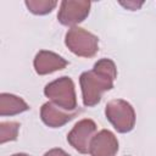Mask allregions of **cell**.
Wrapping results in <instances>:
<instances>
[{"instance_id": "11", "label": "cell", "mask_w": 156, "mask_h": 156, "mask_svg": "<svg viewBox=\"0 0 156 156\" xmlns=\"http://www.w3.org/2000/svg\"><path fill=\"white\" fill-rule=\"evenodd\" d=\"M27 7L29 9L30 12L35 15H45L49 13L54 10V7L57 5L56 1H46V0H39V1H33V0H27L26 1Z\"/></svg>"}, {"instance_id": "14", "label": "cell", "mask_w": 156, "mask_h": 156, "mask_svg": "<svg viewBox=\"0 0 156 156\" xmlns=\"http://www.w3.org/2000/svg\"><path fill=\"white\" fill-rule=\"evenodd\" d=\"M12 156H28L26 154H16V155H12Z\"/></svg>"}, {"instance_id": "12", "label": "cell", "mask_w": 156, "mask_h": 156, "mask_svg": "<svg viewBox=\"0 0 156 156\" xmlns=\"http://www.w3.org/2000/svg\"><path fill=\"white\" fill-rule=\"evenodd\" d=\"M20 124L17 122H2L0 124V143L4 144L7 140H16Z\"/></svg>"}, {"instance_id": "9", "label": "cell", "mask_w": 156, "mask_h": 156, "mask_svg": "<svg viewBox=\"0 0 156 156\" xmlns=\"http://www.w3.org/2000/svg\"><path fill=\"white\" fill-rule=\"evenodd\" d=\"M68 65V62L61 56L51 52L41 50L37 54L34 58V67L38 74H48L52 73L57 69H62Z\"/></svg>"}, {"instance_id": "4", "label": "cell", "mask_w": 156, "mask_h": 156, "mask_svg": "<svg viewBox=\"0 0 156 156\" xmlns=\"http://www.w3.org/2000/svg\"><path fill=\"white\" fill-rule=\"evenodd\" d=\"M65 41L73 54L82 57H93L99 50L98 37L79 27H72L67 32Z\"/></svg>"}, {"instance_id": "6", "label": "cell", "mask_w": 156, "mask_h": 156, "mask_svg": "<svg viewBox=\"0 0 156 156\" xmlns=\"http://www.w3.org/2000/svg\"><path fill=\"white\" fill-rule=\"evenodd\" d=\"M90 1H62L57 13L58 22L63 26H73L85 20L89 15Z\"/></svg>"}, {"instance_id": "2", "label": "cell", "mask_w": 156, "mask_h": 156, "mask_svg": "<svg viewBox=\"0 0 156 156\" xmlns=\"http://www.w3.org/2000/svg\"><path fill=\"white\" fill-rule=\"evenodd\" d=\"M44 94L51 99L52 104L61 107L62 110L76 111L77 108L74 84L68 77H61L49 83L44 89Z\"/></svg>"}, {"instance_id": "8", "label": "cell", "mask_w": 156, "mask_h": 156, "mask_svg": "<svg viewBox=\"0 0 156 156\" xmlns=\"http://www.w3.org/2000/svg\"><path fill=\"white\" fill-rule=\"evenodd\" d=\"M80 111L79 110H76L73 112H63L61 110V107L56 106L55 104L52 102H46L41 107V111H40V116H41V119L43 122L51 127V128H57V127H61L63 126L65 123H67L68 121H71L72 118H74Z\"/></svg>"}, {"instance_id": "3", "label": "cell", "mask_w": 156, "mask_h": 156, "mask_svg": "<svg viewBox=\"0 0 156 156\" xmlns=\"http://www.w3.org/2000/svg\"><path fill=\"white\" fill-rule=\"evenodd\" d=\"M106 118L119 133L130 132L135 124V113L132 105L124 100H112L106 105Z\"/></svg>"}, {"instance_id": "10", "label": "cell", "mask_w": 156, "mask_h": 156, "mask_svg": "<svg viewBox=\"0 0 156 156\" xmlns=\"http://www.w3.org/2000/svg\"><path fill=\"white\" fill-rule=\"evenodd\" d=\"M29 106L18 96H15L12 94H5L2 93L0 95V115H16L23 111H27Z\"/></svg>"}, {"instance_id": "5", "label": "cell", "mask_w": 156, "mask_h": 156, "mask_svg": "<svg viewBox=\"0 0 156 156\" xmlns=\"http://www.w3.org/2000/svg\"><path fill=\"white\" fill-rule=\"evenodd\" d=\"M96 132V124L91 119L79 121L67 135V141L80 154H88L90 141Z\"/></svg>"}, {"instance_id": "7", "label": "cell", "mask_w": 156, "mask_h": 156, "mask_svg": "<svg viewBox=\"0 0 156 156\" xmlns=\"http://www.w3.org/2000/svg\"><path fill=\"white\" fill-rule=\"evenodd\" d=\"M118 151V141L110 130H100L93 136L89 146L91 156H115Z\"/></svg>"}, {"instance_id": "13", "label": "cell", "mask_w": 156, "mask_h": 156, "mask_svg": "<svg viewBox=\"0 0 156 156\" xmlns=\"http://www.w3.org/2000/svg\"><path fill=\"white\" fill-rule=\"evenodd\" d=\"M44 156H69L68 154H66L63 150L61 149H52L50 151H48Z\"/></svg>"}, {"instance_id": "1", "label": "cell", "mask_w": 156, "mask_h": 156, "mask_svg": "<svg viewBox=\"0 0 156 156\" xmlns=\"http://www.w3.org/2000/svg\"><path fill=\"white\" fill-rule=\"evenodd\" d=\"M116 77V66L110 58L99 60L91 71L82 73L79 82L84 106H95L101 100L102 94L113 88V80Z\"/></svg>"}]
</instances>
